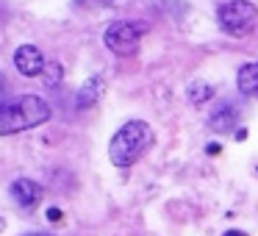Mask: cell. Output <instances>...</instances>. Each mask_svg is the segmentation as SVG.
I'll use <instances>...</instances> for the list:
<instances>
[{
    "mask_svg": "<svg viewBox=\"0 0 258 236\" xmlns=\"http://www.w3.org/2000/svg\"><path fill=\"white\" fill-rule=\"evenodd\" d=\"M153 145V128L145 120H128L108 142V158L114 167L136 164Z\"/></svg>",
    "mask_w": 258,
    "mask_h": 236,
    "instance_id": "cell-1",
    "label": "cell"
},
{
    "mask_svg": "<svg viewBox=\"0 0 258 236\" xmlns=\"http://www.w3.org/2000/svg\"><path fill=\"white\" fill-rule=\"evenodd\" d=\"M50 120V106L39 95H20L0 106V136L20 134Z\"/></svg>",
    "mask_w": 258,
    "mask_h": 236,
    "instance_id": "cell-2",
    "label": "cell"
},
{
    "mask_svg": "<svg viewBox=\"0 0 258 236\" xmlns=\"http://www.w3.org/2000/svg\"><path fill=\"white\" fill-rule=\"evenodd\" d=\"M219 28L230 36H247L258 23V9L252 6L250 0H230L222 3L217 12Z\"/></svg>",
    "mask_w": 258,
    "mask_h": 236,
    "instance_id": "cell-3",
    "label": "cell"
},
{
    "mask_svg": "<svg viewBox=\"0 0 258 236\" xmlns=\"http://www.w3.org/2000/svg\"><path fill=\"white\" fill-rule=\"evenodd\" d=\"M147 25L136 23V20H117L106 28L103 34V42H106L108 50L119 53V56H134L136 47H139L142 36H145Z\"/></svg>",
    "mask_w": 258,
    "mask_h": 236,
    "instance_id": "cell-4",
    "label": "cell"
},
{
    "mask_svg": "<svg viewBox=\"0 0 258 236\" xmlns=\"http://www.w3.org/2000/svg\"><path fill=\"white\" fill-rule=\"evenodd\" d=\"M12 197H14V203H17L20 208L34 211V208L39 206V200H42V186L36 184V181H31V178H17L12 184Z\"/></svg>",
    "mask_w": 258,
    "mask_h": 236,
    "instance_id": "cell-5",
    "label": "cell"
},
{
    "mask_svg": "<svg viewBox=\"0 0 258 236\" xmlns=\"http://www.w3.org/2000/svg\"><path fill=\"white\" fill-rule=\"evenodd\" d=\"M14 64H17V70L23 75H28V78L45 73V56H42V50L34 47V45L17 47V53H14Z\"/></svg>",
    "mask_w": 258,
    "mask_h": 236,
    "instance_id": "cell-6",
    "label": "cell"
},
{
    "mask_svg": "<svg viewBox=\"0 0 258 236\" xmlns=\"http://www.w3.org/2000/svg\"><path fill=\"white\" fill-rule=\"evenodd\" d=\"M103 92H106V81H103V75H89L86 84L78 89L75 106H78V108H92L103 97Z\"/></svg>",
    "mask_w": 258,
    "mask_h": 236,
    "instance_id": "cell-7",
    "label": "cell"
},
{
    "mask_svg": "<svg viewBox=\"0 0 258 236\" xmlns=\"http://www.w3.org/2000/svg\"><path fill=\"white\" fill-rule=\"evenodd\" d=\"M236 120H239V111L233 106H219L217 111L208 117V128L214 134H230L236 128Z\"/></svg>",
    "mask_w": 258,
    "mask_h": 236,
    "instance_id": "cell-8",
    "label": "cell"
},
{
    "mask_svg": "<svg viewBox=\"0 0 258 236\" xmlns=\"http://www.w3.org/2000/svg\"><path fill=\"white\" fill-rule=\"evenodd\" d=\"M236 84H239V92L247 97H258V62L244 64L236 75Z\"/></svg>",
    "mask_w": 258,
    "mask_h": 236,
    "instance_id": "cell-9",
    "label": "cell"
},
{
    "mask_svg": "<svg viewBox=\"0 0 258 236\" xmlns=\"http://www.w3.org/2000/svg\"><path fill=\"white\" fill-rule=\"evenodd\" d=\"M189 95H191V100H195V103H203L206 97L214 95V89L208 84H191L189 86Z\"/></svg>",
    "mask_w": 258,
    "mask_h": 236,
    "instance_id": "cell-10",
    "label": "cell"
},
{
    "mask_svg": "<svg viewBox=\"0 0 258 236\" xmlns=\"http://www.w3.org/2000/svg\"><path fill=\"white\" fill-rule=\"evenodd\" d=\"M61 67H58V64H50V67H47V84H56L58 78H61Z\"/></svg>",
    "mask_w": 258,
    "mask_h": 236,
    "instance_id": "cell-11",
    "label": "cell"
},
{
    "mask_svg": "<svg viewBox=\"0 0 258 236\" xmlns=\"http://www.w3.org/2000/svg\"><path fill=\"white\" fill-rule=\"evenodd\" d=\"M3 103H9V100H6V81L0 75V106H3Z\"/></svg>",
    "mask_w": 258,
    "mask_h": 236,
    "instance_id": "cell-12",
    "label": "cell"
},
{
    "mask_svg": "<svg viewBox=\"0 0 258 236\" xmlns=\"http://www.w3.org/2000/svg\"><path fill=\"white\" fill-rule=\"evenodd\" d=\"M78 3H84V6H103L108 0H78Z\"/></svg>",
    "mask_w": 258,
    "mask_h": 236,
    "instance_id": "cell-13",
    "label": "cell"
},
{
    "mask_svg": "<svg viewBox=\"0 0 258 236\" xmlns=\"http://www.w3.org/2000/svg\"><path fill=\"white\" fill-rule=\"evenodd\" d=\"M222 236H247L244 230H228V233H222Z\"/></svg>",
    "mask_w": 258,
    "mask_h": 236,
    "instance_id": "cell-14",
    "label": "cell"
},
{
    "mask_svg": "<svg viewBox=\"0 0 258 236\" xmlns=\"http://www.w3.org/2000/svg\"><path fill=\"white\" fill-rule=\"evenodd\" d=\"M25 236H53V233H45V230H31V233H25Z\"/></svg>",
    "mask_w": 258,
    "mask_h": 236,
    "instance_id": "cell-15",
    "label": "cell"
},
{
    "mask_svg": "<svg viewBox=\"0 0 258 236\" xmlns=\"http://www.w3.org/2000/svg\"><path fill=\"white\" fill-rule=\"evenodd\" d=\"M0 230H3V219H0Z\"/></svg>",
    "mask_w": 258,
    "mask_h": 236,
    "instance_id": "cell-16",
    "label": "cell"
}]
</instances>
